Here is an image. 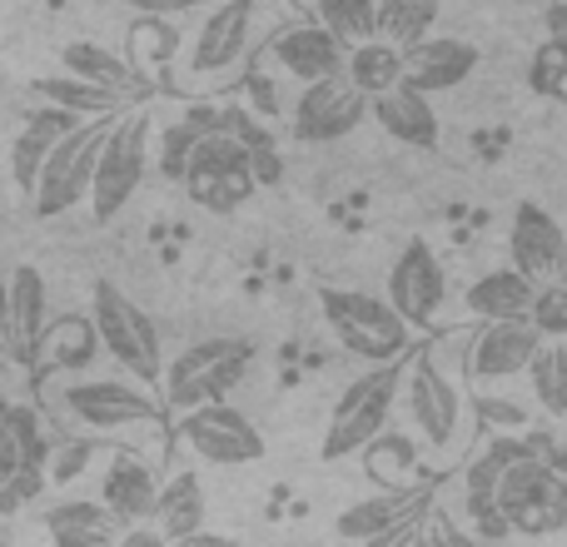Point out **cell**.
Returning a JSON list of instances; mask_svg holds the SVG:
<instances>
[{
    "instance_id": "6da1fadb",
    "label": "cell",
    "mask_w": 567,
    "mask_h": 547,
    "mask_svg": "<svg viewBox=\"0 0 567 547\" xmlns=\"http://www.w3.org/2000/svg\"><path fill=\"white\" fill-rule=\"evenodd\" d=\"M403 373H409V359L399 363H373L369 373L349 383L339 393L329 413V429H323V463H339V458H353L363 453L393 419V403L403 399Z\"/></svg>"
},
{
    "instance_id": "7a4b0ae2",
    "label": "cell",
    "mask_w": 567,
    "mask_h": 547,
    "mask_svg": "<svg viewBox=\"0 0 567 547\" xmlns=\"http://www.w3.org/2000/svg\"><path fill=\"white\" fill-rule=\"evenodd\" d=\"M319 309H323V323L333 329V339H339L349 353H359V359H369V363L409 359L413 329L389 299H373V293H363V289H333V283H323Z\"/></svg>"
},
{
    "instance_id": "3957f363",
    "label": "cell",
    "mask_w": 567,
    "mask_h": 547,
    "mask_svg": "<svg viewBox=\"0 0 567 547\" xmlns=\"http://www.w3.org/2000/svg\"><path fill=\"white\" fill-rule=\"evenodd\" d=\"M90 329H95L100 349L120 363L135 383H165V353H159V333L140 303H130L110 279H95L90 293Z\"/></svg>"
},
{
    "instance_id": "277c9868",
    "label": "cell",
    "mask_w": 567,
    "mask_h": 547,
    "mask_svg": "<svg viewBox=\"0 0 567 547\" xmlns=\"http://www.w3.org/2000/svg\"><path fill=\"white\" fill-rule=\"evenodd\" d=\"M255 363V343L245 339H199L165 369V403L175 413L205 409V403H225V393Z\"/></svg>"
},
{
    "instance_id": "5b68a950",
    "label": "cell",
    "mask_w": 567,
    "mask_h": 547,
    "mask_svg": "<svg viewBox=\"0 0 567 547\" xmlns=\"http://www.w3.org/2000/svg\"><path fill=\"white\" fill-rule=\"evenodd\" d=\"M115 120L120 115H100V120H90V125H75L55 149H50V159L40 165L35 189H30V209H35L40 219L70 215L80 199H90L100 145H105V135L115 130Z\"/></svg>"
},
{
    "instance_id": "8992f818",
    "label": "cell",
    "mask_w": 567,
    "mask_h": 547,
    "mask_svg": "<svg viewBox=\"0 0 567 547\" xmlns=\"http://www.w3.org/2000/svg\"><path fill=\"white\" fill-rule=\"evenodd\" d=\"M498 508L513 533L523 538H548L567 528V473L548 463L538 448L523 463H513L498 483Z\"/></svg>"
},
{
    "instance_id": "52a82bcc",
    "label": "cell",
    "mask_w": 567,
    "mask_h": 547,
    "mask_svg": "<svg viewBox=\"0 0 567 547\" xmlns=\"http://www.w3.org/2000/svg\"><path fill=\"white\" fill-rule=\"evenodd\" d=\"M255 189H259V179H255V165H249L245 145H239L229 130H219V120H209L195 140V155H189L185 195L195 199V205L215 209V215H229V209H239Z\"/></svg>"
},
{
    "instance_id": "ba28073f",
    "label": "cell",
    "mask_w": 567,
    "mask_h": 547,
    "mask_svg": "<svg viewBox=\"0 0 567 547\" xmlns=\"http://www.w3.org/2000/svg\"><path fill=\"white\" fill-rule=\"evenodd\" d=\"M150 169V110H130L115 120V130L100 145V165H95V185H90V209L100 225L120 215L135 199V189L145 185Z\"/></svg>"
},
{
    "instance_id": "9c48e42d",
    "label": "cell",
    "mask_w": 567,
    "mask_h": 547,
    "mask_svg": "<svg viewBox=\"0 0 567 547\" xmlns=\"http://www.w3.org/2000/svg\"><path fill=\"white\" fill-rule=\"evenodd\" d=\"M259 20V0H215L205 10V20L189 35V75L195 80H225L235 75V65L249 55Z\"/></svg>"
},
{
    "instance_id": "30bf717a",
    "label": "cell",
    "mask_w": 567,
    "mask_h": 547,
    "mask_svg": "<svg viewBox=\"0 0 567 547\" xmlns=\"http://www.w3.org/2000/svg\"><path fill=\"white\" fill-rule=\"evenodd\" d=\"M179 438L195 458L215 468H245L265 458V433L235 409V403H205V409L179 413Z\"/></svg>"
},
{
    "instance_id": "8fae6325",
    "label": "cell",
    "mask_w": 567,
    "mask_h": 547,
    "mask_svg": "<svg viewBox=\"0 0 567 547\" xmlns=\"http://www.w3.org/2000/svg\"><path fill=\"white\" fill-rule=\"evenodd\" d=\"M403 409L429 448H453L463 423V393L449 373L433 363V353H413L403 373Z\"/></svg>"
},
{
    "instance_id": "7c38bea8",
    "label": "cell",
    "mask_w": 567,
    "mask_h": 547,
    "mask_svg": "<svg viewBox=\"0 0 567 547\" xmlns=\"http://www.w3.org/2000/svg\"><path fill=\"white\" fill-rule=\"evenodd\" d=\"M369 120V95L349 85V75L303 85L293 100V140L299 145H333V140L353 135Z\"/></svg>"
},
{
    "instance_id": "4fadbf2b",
    "label": "cell",
    "mask_w": 567,
    "mask_h": 547,
    "mask_svg": "<svg viewBox=\"0 0 567 547\" xmlns=\"http://www.w3.org/2000/svg\"><path fill=\"white\" fill-rule=\"evenodd\" d=\"M443 299H449V274H443L433 245L429 239H409L389 269V303L409 319V329H429L439 319Z\"/></svg>"
},
{
    "instance_id": "5bb4252c",
    "label": "cell",
    "mask_w": 567,
    "mask_h": 547,
    "mask_svg": "<svg viewBox=\"0 0 567 547\" xmlns=\"http://www.w3.org/2000/svg\"><path fill=\"white\" fill-rule=\"evenodd\" d=\"M65 409L75 413V423L95 433H115V429H135V423H155L159 403L150 399L140 383L125 379H85V383H65Z\"/></svg>"
},
{
    "instance_id": "9a60e30c",
    "label": "cell",
    "mask_w": 567,
    "mask_h": 547,
    "mask_svg": "<svg viewBox=\"0 0 567 547\" xmlns=\"http://www.w3.org/2000/svg\"><path fill=\"white\" fill-rule=\"evenodd\" d=\"M508 259H513V269H518L523 279H533L538 289L567 279V229L543 205L523 199V205L513 209Z\"/></svg>"
},
{
    "instance_id": "2e32d148",
    "label": "cell",
    "mask_w": 567,
    "mask_h": 547,
    "mask_svg": "<svg viewBox=\"0 0 567 547\" xmlns=\"http://www.w3.org/2000/svg\"><path fill=\"white\" fill-rule=\"evenodd\" d=\"M269 60L293 75L299 85H319V80L343 75L349 65V45H343L333 30H323L319 20H299V25H284L275 40H269Z\"/></svg>"
},
{
    "instance_id": "e0dca14e",
    "label": "cell",
    "mask_w": 567,
    "mask_h": 547,
    "mask_svg": "<svg viewBox=\"0 0 567 547\" xmlns=\"http://www.w3.org/2000/svg\"><path fill=\"white\" fill-rule=\"evenodd\" d=\"M538 349H543V333L533 329V319L483 323L468 343V379L473 383L518 379V373H528V363Z\"/></svg>"
},
{
    "instance_id": "ac0fdd59",
    "label": "cell",
    "mask_w": 567,
    "mask_h": 547,
    "mask_svg": "<svg viewBox=\"0 0 567 547\" xmlns=\"http://www.w3.org/2000/svg\"><path fill=\"white\" fill-rule=\"evenodd\" d=\"M478 45H468V40L429 35L413 50H403V85L419 90V95H443V90H458L478 70Z\"/></svg>"
},
{
    "instance_id": "d6986e66",
    "label": "cell",
    "mask_w": 567,
    "mask_h": 547,
    "mask_svg": "<svg viewBox=\"0 0 567 547\" xmlns=\"http://www.w3.org/2000/svg\"><path fill=\"white\" fill-rule=\"evenodd\" d=\"M433 503V483H419V488H393V493H379V498H363L353 503V508L339 513V523H333V533H339L343 543H369L379 538V533L399 528L403 518H413V513H429Z\"/></svg>"
},
{
    "instance_id": "ffe728a7",
    "label": "cell",
    "mask_w": 567,
    "mask_h": 547,
    "mask_svg": "<svg viewBox=\"0 0 567 547\" xmlns=\"http://www.w3.org/2000/svg\"><path fill=\"white\" fill-rule=\"evenodd\" d=\"M45 274L35 265L10 269V363H35L40 343H45Z\"/></svg>"
},
{
    "instance_id": "44dd1931",
    "label": "cell",
    "mask_w": 567,
    "mask_h": 547,
    "mask_svg": "<svg viewBox=\"0 0 567 547\" xmlns=\"http://www.w3.org/2000/svg\"><path fill=\"white\" fill-rule=\"evenodd\" d=\"M533 299H538V283L523 279L518 269H488L468 283L463 303H468L473 319L483 323H513V319H533Z\"/></svg>"
},
{
    "instance_id": "7402d4cb",
    "label": "cell",
    "mask_w": 567,
    "mask_h": 547,
    "mask_svg": "<svg viewBox=\"0 0 567 547\" xmlns=\"http://www.w3.org/2000/svg\"><path fill=\"white\" fill-rule=\"evenodd\" d=\"M155 498H159L155 473H150L140 458H130V453H115L105 478H100V503H105L125 528H135V523L155 518Z\"/></svg>"
},
{
    "instance_id": "603a6c76",
    "label": "cell",
    "mask_w": 567,
    "mask_h": 547,
    "mask_svg": "<svg viewBox=\"0 0 567 547\" xmlns=\"http://www.w3.org/2000/svg\"><path fill=\"white\" fill-rule=\"evenodd\" d=\"M369 115L379 120L383 135L399 140V145H409V149H433L439 145V115H433L429 95H419V90H409V85L369 100Z\"/></svg>"
},
{
    "instance_id": "cb8c5ba5",
    "label": "cell",
    "mask_w": 567,
    "mask_h": 547,
    "mask_svg": "<svg viewBox=\"0 0 567 547\" xmlns=\"http://www.w3.org/2000/svg\"><path fill=\"white\" fill-rule=\"evenodd\" d=\"M125 523L105 503H55L45 513V538L55 547H120Z\"/></svg>"
},
{
    "instance_id": "d4e9b609",
    "label": "cell",
    "mask_w": 567,
    "mask_h": 547,
    "mask_svg": "<svg viewBox=\"0 0 567 547\" xmlns=\"http://www.w3.org/2000/svg\"><path fill=\"white\" fill-rule=\"evenodd\" d=\"M70 130H75V115H65V110H55V105H45L40 115L25 120V130H20L16 145H10V175H16V185L25 189V195L35 189L40 165L50 159V149H55Z\"/></svg>"
},
{
    "instance_id": "484cf974",
    "label": "cell",
    "mask_w": 567,
    "mask_h": 547,
    "mask_svg": "<svg viewBox=\"0 0 567 547\" xmlns=\"http://www.w3.org/2000/svg\"><path fill=\"white\" fill-rule=\"evenodd\" d=\"M155 523L169 543H185L195 533H205V488H199L195 473H175V478L159 488L155 498Z\"/></svg>"
},
{
    "instance_id": "4316f807",
    "label": "cell",
    "mask_w": 567,
    "mask_h": 547,
    "mask_svg": "<svg viewBox=\"0 0 567 547\" xmlns=\"http://www.w3.org/2000/svg\"><path fill=\"white\" fill-rule=\"evenodd\" d=\"M30 95H40L45 105L65 110V115H120V105H125V95L120 90H105V85H90V80L80 75H40L30 80Z\"/></svg>"
},
{
    "instance_id": "83f0119b",
    "label": "cell",
    "mask_w": 567,
    "mask_h": 547,
    "mask_svg": "<svg viewBox=\"0 0 567 547\" xmlns=\"http://www.w3.org/2000/svg\"><path fill=\"white\" fill-rule=\"evenodd\" d=\"M343 75H349V85L359 90V95L379 100V95H389V90L403 85V50L389 45V40H369V45H353V50H349V65H343Z\"/></svg>"
},
{
    "instance_id": "f1b7e54d",
    "label": "cell",
    "mask_w": 567,
    "mask_h": 547,
    "mask_svg": "<svg viewBox=\"0 0 567 547\" xmlns=\"http://www.w3.org/2000/svg\"><path fill=\"white\" fill-rule=\"evenodd\" d=\"M219 130H229V135L245 145V155H249V165H255V179H259V189L265 185H279L284 179V155H279V145H275V135H269L265 125H259L249 110H239V105H229V110H219Z\"/></svg>"
},
{
    "instance_id": "f546056e",
    "label": "cell",
    "mask_w": 567,
    "mask_h": 547,
    "mask_svg": "<svg viewBox=\"0 0 567 547\" xmlns=\"http://www.w3.org/2000/svg\"><path fill=\"white\" fill-rule=\"evenodd\" d=\"M6 438L10 448H16V463H20V478H25V488H35L40 483V468L50 463V433H45V419H40L30 403H10L6 413Z\"/></svg>"
},
{
    "instance_id": "4dcf8cb0",
    "label": "cell",
    "mask_w": 567,
    "mask_h": 547,
    "mask_svg": "<svg viewBox=\"0 0 567 547\" xmlns=\"http://www.w3.org/2000/svg\"><path fill=\"white\" fill-rule=\"evenodd\" d=\"M439 10H443V0H379V40L413 50L439 25Z\"/></svg>"
},
{
    "instance_id": "1f68e13d",
    "label": "cell",
    "mask_w": 567,
    "mask_h": 547,
    "mask_svg": "<svg viewBox=\"0 0 567 547\" xmlns=\"http://www.w3.org/2000/svg\"><path fill=\"white\" fill-rule=\"evenodd\" d=\"M533 399L548 419H567V339H543V349L528 363Z\"/></svg>"
},
{
    "instance_id": "d6a6232c",
    "label": "cell",
    "mask_w": 567,
    "mask_h": 547,
    "mask_svg": "<svg viewBox=\"0 0 567 547\" xmlns=\"http://www.w3.org/2000/svg\"><path fill=\"white\" fill-rule=\"evenodd\" d=\"M313 16L349 50L379 40V0H313Z\"/></svg>"
},
{
    "instance_id": "836d02e7",
    "label": "cell",
    "mask_w": 567,
    "mask_h": 547,
    "mask_svg": "<svg viewBox=\"0 0 567 547\" xmlns=\"http://www.w3.org/2000/svg\"><path fill=\"white\" fill-rule=\"evenodd\" d=\"M60 65H65V75H80V80H90V85L120 90V95H125V85H130V70L120 65L105 45H95V40H70V45L60 50Z\"/></svg>"
},
{
    "instance_id": "e575fe53",
    "label": "cell",
    "mask_w": 567,
    "mask_h": 547,
    "mask_svg": "<svg viewBox=\"0 0 567 547\" xmlns=\"http://www.w3.org/2000/svg\"><path fill=\"white\" fill-rule=\"evenodd\" d=\"M528 85L538 90V95L563 100V105H567V30H563V35H548L538 50H533Z\"/></svg>"
},
{
    "instance_id": "d590c367",
    "label": "cell",
    "mask_w": 567,
    "mask_h": 547,
    "mask_svg": "<svg viewBox=\"0 0 567 547\" xmlns=\"http://www.w3.org/2000/svg\"><path fill=\"white\" fill-rule=\"evenodd\" d=\"M205 125L209 120H179V125H169L165 135H159V175L175 179V185H185L189 155H195V140H199Z\"/></svg>"
},
{
    "instance_id": "8d00e7d4",
    "label": "cell",
    "mask_w": 567,
    "mask_h": 547,
    "mask_svg": "<svg viewBox=\"0 0 567 547\" xmlns=\"http://www.w3.org/2000/svg\"><path fill=\"white\" fill-rule=\"evenodd\" d=\"M533 329L543 339H567V279L538 289V299H533Z\"/></svg>"
},
{
    "instance_id": "74e56055",
    "label": "cell",
    "mask_w": 567,
    "mask_h": 547,
    "mask_svg": "<svg viewBox=\"0 0 567 547\" xmlns=\"http://www.w3.org/2000/svg\"><path fill=\"white\" fill-rule=\"evenodd\" d=\"M363 453H369V473H373V478H393L399 468H409V463H413L409 438H389V433H379V438H373Z\"/></svg>"
},
{
    "instance_id": "f35d334b",
    "label": "cell",
    "mask_w": 567,
    "mask_h": 547,
    "mask_svg": "<svg viewBox=\"0 0 567 547\" xmlns=\"http://www.w3.org/2000/svg\"><path fill=\"white\" fill-rule=\"evenodd\" d=\"M423 533H429V513H413V518H403L399 528L379 533V538H369V543H359V547H419Z\"/></svg>"
},
{
    "instance_id": "ab89813d",
    "label": "cell",
    "mask_w": 567,
    "mask_h": 547,
    "mask_svg": "<svg viewBox=\"0 0 567 547\" xmlns=\"http://www.w3.org/2000/svg\"><path fill=\"white\" fill-rule=\"evenodd\" d=\"M16 493H30L25 488V478H20V463H16V448H10V438H6V429H0V508H10V498Z\"/></svg>"
},
{
    "instance_id": "60d3db41",
    "label": "cell",
    "mask_w": 567,
    "mask_h": 547,
    "mask_svg": "<svg viewBox=\"0 0 567 547\" xmlns=\"http://www.w3.org/2000/svg\"><path fill=\"white\" fill-rule=\"evenodd\" d=\"M423 543H429V547H483L473 533H463L458 523H449L443 513H433V518H429V533H423Z\"/></svg>"
},
{
    "instance_id": "b9f144b4",
    "label": "cell",
    "mask_w": 567,
    "mask_h": 547,
    "mask_svg": "<svg viewBox=\"0 0 567 547\" xmlns=\"http://www.w3.org/2000/svg\"><path fill=\"white\" fill-rule=\"evenodd\" d=\"M115 6H130L140 16H179V10H199V6H215V0H115Z\"/></svg>"
},
{
    "instance_id": "7bdbcfd3",
    "label": "cell",
    "mask_w": 567,
    "mask_h": 547,
    "mask_svg": "<svg viewBox=\"0 0 567 547\" xmlns=\"http://www.w3.org/2000/svg\"><path fill=\"white\" fill-rule=\"evenodd\" d=\"M120 547H175V543H169L155 523H135V528L120 533Z\"/></svg>"
},
{
    "instance_id": "ee69618b",
    "label": "cell",
    "mask_w": 567,
    "mask_h": 547,
    "mask_svg": "<svg viewBox=\"0 0 567 547\" xmlns=\"http://www.w3.org/2000/svg\"><path fill=\"white\" fill-rule=\"evenodd\" d=\"M478 413H483L488 423H498V429H523V409H513V403H498V399L488 403V399H483Z\"/></svg>"
},
{
    "instance_id": "f6af8a7d",
    "label": "cell",
    "mask_w": 567,
    "mask_h": 547,
    "mask_svg": "<svg viewBox=\"0 0 567 547\" xmlns=\"http://www.w3.org/2000/svg\"><path fill=\"white\" fill-rule=\"evenodd\" d=\"M0 353L10 359V269L0 265Z\"/></svg>"
},
{
    "instance_id": "bcb514c9",
    "label": "cell",
    "mask_w": 567,
    "mask_h": 547,
    "mask_svg": "<svg viewBox=\"0 0 567 547\" xmlns=\"http://www.w3.org/2000/svg\"><path fill=\"white\" fill-rule=\"evenodd\" d=\"M175 547H245V543L225 538V533H195V538H185V543H175Z\"/></svg>"
},
{
    "instance_id": "7dc6e473",
    "label": "cell",
    "mask_w": 567,
    "mask_h": 547,
    "mask_svg": "<svg viewBox=\"0 0 567 547\" xmlns=\"http://www.w3.org/2000/svg\"><path fill=\"white\" fill-rule=\"evenodd\" d=\"M567 30V0H558V6L548 10V35H563Z\"/></svg>"
},
{
    "instance_id": "c3c4849f",
    "label": "cell",
    "mask_w": 567,
    "mask_h": 547,
    "mask_svg": "<svg viewBox=\"0 0 567 547\" xmlns=\"http://www.w3.org/2000/svg\"><path fill=\"white\" fill-rule=\"evenodd\" d=\"M6 413H10V403H6V399H0V423H6Z\"/></svg>"
},
{
    "instance_id": "681fc988",
    "label": "cell",
    "mask_w": 567,
    "mask_h": 547,
    "mask_svg": "<svg viewBox=\"0 0 567 547\" xmlns=\"http://www.w3.org/2000/svg\"><path fill=\"white\" fill-rule=\"evenodd\" d=\"M10 369V359H6V353H0V373H6Z\"/></svg>"
},
{
    "instance_id": "f907efd6",
    "label": "cell",
    "mask_w": 567,
    "mask_h": 547,
    "mask_svg": "<svg viewBox=\"0 0 567 547\" xmlns=\"http://www.w3.org/2000/svg\"><path fill=\"white\" fill-rule=\"evenodd\" d=\"M419 547H429V543H419Z\"/></svg>"
}]
</instances>
